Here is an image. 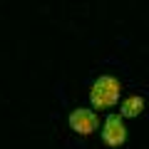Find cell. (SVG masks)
Wrapping results in <instances>:
<instances>
[{
  "mask_svg": "<svg viewBox=\"0 0 149 149\" xmlns=\"http://www.w3.org/2000/svg\"><path fill=\"white\" fill-rule=\"evenodd\" d=\"M119 97H122V82L117 77H112V74L97 77L95 85L90 87V102L95 107V112L97 109H112L119 102Z\"/></svg>",
  "mask_w": 149,
  "mask_h": 149,
  "instance_id": "1",
  "label": "cell"
},
{
  "mask_svg": "<svg viewBox=\"0 0 149 149\" xmlns=\"http://www.w3.org/2000/svg\"><path fill=\"white\" fill-rule=\"evenodd\" d=\"M124 139H127V127L122 122V114H109L107 122L102 124V142L107 147L117 149V147L124 144Z\"/></svg>",
  "mask_w": 149,
  "mask_h": 149,
  "instance_id": "2",
  "label": "cell"
},
{
  "mask_svg": "<svg viewBox=\"0 0 149 149\" xmlns=\"http://www.w3.org/2000/svg\"><path fill=\"white\" fill-rule=\"evenodd\" d=\"M144 107H147L144 97L142 95H132V97H127L124 104H122V117H139L144 112Z\"/></svg>",
  "mask_w": 149,
  "mask_h": 149,
  "instance_id": "4",
  "label": "cell"
},
{
  "mask_svg": "<svg viewBox=\"0 0 149 149\" xmlns=\"http://www.w3.org/2000/svg\"><path fill=\"white\" fill-rule=\"evenodd\" d=\"M97 114L92 109H74L70 114V127H72L74 134H80V137H90L92 132L97 129Z\"/></svg>",
  "mask_w": 149,
  "mask_h": 149,
  "instance_id": "3",
  "label": "cell"
}]
</instances>
